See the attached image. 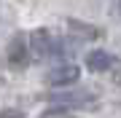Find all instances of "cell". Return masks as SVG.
<instances>
[{"mask_svg":"<svg viewBox=\"0 0 121 118\" xmlns=\"http://www.w3.org/2000/svg\"><path fill=\"white\" fill-rule=\"evenodd\" d=\"M78 75H81V70L75 65H59L46 75V81H48V86H70V83L78 81Z\"/></svg>","mask_w":121,"mask_h":118,"instance_id":"1","label":"cell"},{"mask_svg":"<svg viewBox=\"0 0 121 118\" xmlns=\"http://www.w3.org/2000/svg\"><path fill=\"white\" fill-rule=\"evenodd\" d=\"M27 62H30V51H27V43L22 35H16L8 43V65L11 67H27Z\"/></svg>","mask_w":121,"mask_h":118,"instance_id":"2","label":"cell"},{"mask_svg":"<svg viewBox=\"0 0 121 118\" xmlns=\"http://www.w3.org/2000/svg\"><path fill=\"white\" fill-rule=\"evenodd\" d=\"M113 65H116V57L108 54V51H91L86 57V67L91 73H105V70H110Z\"/></svg>","mask_w":121,"mask_h":118,"instance_id":"3","label":"cell"},{"mask_svg":"<svg viewBox=\"0 0 121 118\" xmlns=\"http://www.w3.org/2000/svg\"><path fill=\"white\" fill-rule=\"evenodd\" d=\"M51 102H59V105H86L91 102L89 91H67V94H51Z\"/></svg>","mask_w":121,"mask_h":118,"instance_id":"4","label":"cell"},{"mask_svg":"<svg viewBox=\"0 0 121 118\" xmlns=\"http://www.w3.org/2000/svg\"><path fill=\"white\" fill-rule=\"evenodd\" d=\"M67 30H70L73 38H81V40H91V38L99 35V30H94V27H89V24H81V22H75V19L67 22Z\"/></svg>","mask_w":121,"mask_h":118,"instance_id":"5","label":"cell"},{"mask_svg":"<svg viewBox=\"0 0 121 118\" xmlns=\"http://www.w3.org/2000/svg\"><path fill=\"white\" fill-rule=\"evenodd\" d=\"M32 40H35V51H38V54H48L54 48L51 43H48V35H46V32H35Z\"/></svg>","mask_w":121,"mask_h":118,"instance_id":"6","label":"cell"},{"mask_svg":"<svg viewBox=\"0 0 121 118\" xmlns=\"http://www.w3.org/2000/svg\"><path fill=\"white\" fill-rule=\"evenodd\" d=\"M0 118H24V115L19 113V110H3V113H0Z\"/></svg>","mask_w":121,"mask_h":118,"instance_id":"7","label":"cell"},{"mask_svg":"<svg viewBox=\"0 0 121 118\" xmlns=\"http://www.w3.org/2000/svg\"><path fill=\"white\" fill-rule=\"evenodd\" d=\"M43 118H67V113H62V110H51V113H46Z\"/></svg>","mask_w":121,"mask_h":118,"instance_id":"8","label":"cell"},{"mask_svg":"<svg viewBox=\"0 0 121 118\" xmlns=\"http://www.w3.org/2000/svg\"><path fill=\"white\" fill-rule=\"evenodd\" d=\"M118 8H121V3H118Z\"/></svg>","mask_w":121,"mask_h":118,"instance_id":"9","label":"cell"}]
</instances>
